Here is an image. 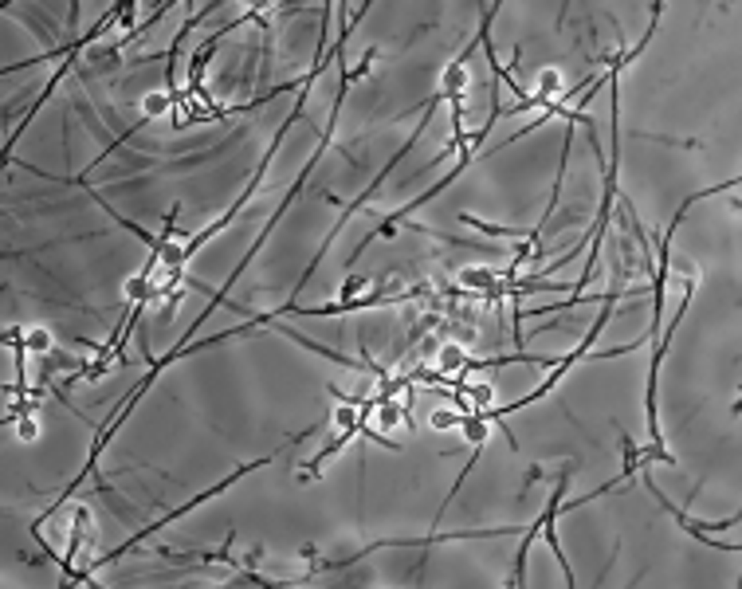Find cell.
Returning a JSON list of instances; mask_svg holds the SVG:
<instances>
[{
	"mask_svg": "<svg viewBox=\"0 0 742 589\" xmlns=\"http://www.w3.org/2000/svg\"><path fill=\"white\" fill-rule=\"evenodd\" d=\"M271 460H275V452H271V456H263V460H256V464H244V467H236V471H232V476H228V480H220V483H212V487H208V491L192 495V499H189V503H185V507L169 511V515H161V519H153L150 526H142V531H137V535H130V538H126V542H122V546H118V550H110V554H102V558H98V562L91 566V570H98V566H106V562H118V558H122V554H130V550H137V546H142V542H146V538H150L153 531H161L165 522L181 519V515H189L192 507H201V503H208V499H212V495H220V491H224V487H228V483L244 480L247 471H256V467H267V464H271Z\"/></svg>",
	"mask_w": 742,
	"mask_h": 589,
	"instance_id": "1",
	"label": "cell"
},
{
	"mask_svg": "<svg viewBox=\"0 0 742 589\" xmlns=\"http://www.w3.org/2000/svg\"><path fill=\"white\" fill-rule=\"evenodd\" d=\"M24 342H27V350H52V338H47V330H32Z\"/></svg>",
	"mask_w": 742,
	"mask_h": 589,
	"instance_id": "10",
	"label": "cell"
},
{
	"mask_svg": "<svg viewBox=\"0 0 742 589\" xmlns=\"http://www.w3.org/2000/svg\"><path fill=\"white\" fill-rule=\"evenodd\" d=\"M377 425H381V428H393V425H412L409 405H401L397 397L377 401Z\"/></svg>",
	"mask_w": 742,
	"mask_h": 589,
	"instance_id": "4",
	"label": "cell"
},
{
	"mask_svg": "<svg viewBox=\"0 0 742 589\" xmlns=\"http://www.w3.org/2000/svg\"><path fill=\"white\" fill-rule=\"evenodd\" d=\"M558 91H562V75H558L554 67H542V71H538V95L554 98Z\"/></svg>",
	"mask_w": 742,
	"mask_h": 589,
	"instance_id": "6",
	"label": "cell"
},
{
	"mask_svg": "<svg viewBox=\"0 0 742 589\" xmlns=\"http://www.w3.org/2000/svg\"><path fill=\"white\" fill-rule=\"evenodd\" d=\"M467 397H471V405H475V412L480 409H491V397H495V389L491 385H467Z\"/></svg>",
	"mask_w": 742,
	"mask_h": 589,
	"instance_id": "8",
	"label": "cell"
},
{
	"mask_svg": "<svg viewBox=\"0 0 742 589\" xmlns=\"http://www.w3.org/2000/svg\"><path fill=\"white\" fill-rule=\"evenodd\" d=\"M361 287H366V279H361V275H354V279H350V283L342 287V299H354V291H361Z\"/></svg>",
	"mask_w": 742,
	"mask_h": 589,
	"instance_id": "12",
	"label": "cell"
},
{
	"mask_svg": "<svg viewBox=\"0 0 742 589\" xmlns=\"http://www.w3.org/2000/svg\"><path fill=\"white\" fill-rule=\"evenodd\" d=\"M565 487H570V464L562 467V480L554 483V491H550V499H546V507H542V535H546V542H550V550H554V558L562 562V574H565V586H577V577H574V566L565 562V554H562V538H558V531H554V519H558V511H562V495H565Z\"/></svg>",
	"mask_w": 742,
	"mask_h": 589,
	"instance_id": "3",
	"label": "cell"
},
{
	"mask_svg": "<svg viewBox=\"0 0 742 589\" xmlns=\"http://www.w3.org/2000/svg\"><path fill=\"white\" fill-rule=\"evenodd\" d=\"M644 483H648V480H644ZM648 491H652V499H656L660 507H664L675 522H679V526H684L687 535H691V538H699L703 546H715V550H739V546H727V542H719V538L711 535V531H727V526H739V515H727L723 522H695V519H687L684 511L675 507V503H672V499H668L664 491H660L656 483H648Z\"/></svg>",
	"mask_w": 742,
	"mask_h": 589,
	"instance_id": "2",
	"label": "cell"
},
{
	"mask_svg": "<svg viewBox=\"0 0 742 589\" xmlns=\"http://www.w3.org/2000/svg\"><path fill=\"white\" fill-rule=\"evenodd\" d=\"M464 346H456V342H444L440 346V373H464Z\"/></svg>",
	"mask_w": 742,
	"mask_h": 589,
	"instance_id": "5",
	"label": "cell"
},
{
	"mask_svg": "<svg viewBox=\"0 0 742 589\" xmlns=\"http://www.w3.org/2000/svg\"><path fill=\"white\" fill-rule=\"evenodd\" d=\"M428 421H432V428H440V432H444V428H456V425H460V421H464V412H452V409H432V416H428Z\"/></svg>",
	"mask_w": 742,
	"mask_h": 589,
	"instance_id": "9",
	"label": "cell"
},
{
	"mask_svg": "<svg viewBox=\"0 0 742 589\" xmlns=\"http://www.w3.org/2000/svg\"><path fill=\"white\" fill-rule=\"evenodd\" d=\"M16 432H20V440H36V436H40V428H36L32 416H20V428H16Z\"/></svg>",
	"mask_w": 742,
	"mask_h": 589,
	"instance_id": "11",
	"label": "cell"
},
{
	"mask_svg": "<svg viewBox=\"0 0 742 589\" xmlns=\"http://www.w3.org/2000/svg\"><path fill=\"white\" fill-rule=\"evenodd\" d=\"M169 107H173V98H169V95H146V98H142V110H146V122H150V118H157V114H165Z\"/></svg>",
	"mask_w": 742,
	"mask_h": 589,
	"instance_id": "7",
	"label": "cell"
}]
</instances>
